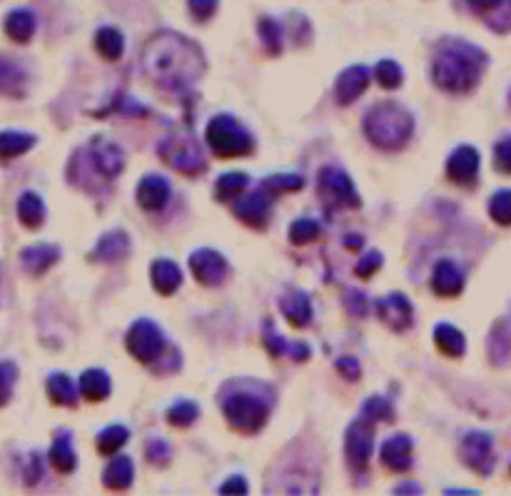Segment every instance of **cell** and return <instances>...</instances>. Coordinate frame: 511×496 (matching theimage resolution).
Segmentation results:
<instances>
[{
	"label": "cell",
	"mask_w": 511,
	"mask_h": 496,
	"mask_svg": "<svg viewBox=\"0 0 511 496\" xmlns=\"http://www.w3.org/2000/svg\"><path fill=\"white\" fill-rule=\"evenodd\" d=\"M374 78L380 83L381 88H387V91H394V88H399L402 85V67L397 66L394 60H381L377 70H374Z\"/></svg>",
	"instance_id": "cell-39"
},
{
	"label": "cell",
	"mask_w": 511,
	"mask_h": 496,
	"mask_svg": "<svg viewBox=\"0 0 511 496\" xmlns=\"http://www.w3.org/2000/svg\"><path fill=\"white\" fill-rule=\"evenodd\" d=\"M132 476H135L132 459L118 457L107 464L106 474H103V484H106L107 489H113V492H125V489H130Z\"/></svg>",
	"instance_id": "cell-26"
},
{
	"label": "cell",
	"mask_w": 511,
	"mask_h": 496,
	"mask_svg": "<svg viewBox=\"0 0 511 496\" xmlns=\"http://www.w3.org/2000/svg\"><path fill=\"white\" fill-rule=\"evenodd\" d=\"M130 255V237L125 235L122 230H113L107 232L95 249H92V260L106 262V264H115V262H122Z\"/></svg>",
	"instance_id": "cell-20"
},
{
	"label": "cell",
	"mask_w": 511,
	"mask_h": 496,
	"mask_svg": "<svg viewBox=\"0 0 511 496\" xmlns=\"http://www.w3.org/2000/svg\"><path fill=\"white\" fill-rule=\"evenodd\" d=\"M51 464H53L60 474H70V471L75 469L78 457H75V449H73V442H70V434H67V431H63V434L53 442V449H51Z\"/></svg>",
	"instance_id": "cell-33"
},
{
	"label": "cell",
	"mask_w": 511,
	"mask_h": 496,
	"mask_svg": "<svg viewBox=\"0 0 511 496\" xmlns=\"http://www.w3.org/2000/svg\"><path fill=\"white\" fill-rule=\"evenodd\" d=\"M143 70L162 91L183 92L202 75L205 60L193 40L180 33H158L145 45Z\"/></svg>",
	"instance_id": "cell-1"
},
{
	"label": "cell",
	"mask_w": 511,
	"mask_h": 496,
	"mask_svg": "<svg viewBox=\"0 0 511 496\" xmlns=\"http://www.w3.org/2000/svg\"><path fill=\"white\" fill-rule=\"evenodd\" d=\"M377 314H380L381 322L394 332H406L414 325V310L405 295H399V292L377 302Z\"/></svg>",
	"instance_id": "cell-15"
},
{
	"label": "cell",
	"mask_w": 511,
	"mask_h": 496,
	"mask_svg": "<svg viewBox=\"0 0 511 496\" xmlns=\"http://www.w3.org/2000/svg\"><path fill=\"white\" fill-rule=\"evenodd\" d=\"M365 132L369 143L387 153L402 150L414 135V118L402 105L380 103L374 105L365 118Z\"/></svg>",
	"instance_id": "cell-3"
},
{
	"label": "cell",
	"mask_w": 511,
	"mask_h": 496,
	"mask_svg": "<svg viewBox=\"0 0 511 496\" xmlns=\"http://www.w3.org/2000/svg\"><path fill=\"white\" fill-rule=\"evenodd\" d=\"M128 437H130V431L128 427H122V424H110L106 429L98 434V452L100 454H118L122 445L128 442Z\"/></svg>",
	"instance_id": "cell-35"
},
{
	"label": "cell",
	"mask_w": 511,
	"mask_h": 496,
	"mask_svg": "<svg viewBox=\"0 0 511 496\" xmlns=\"http://www.w3.org/2000/svg\"><path fill=\"white\" fill-rule=\"evenodd\" d=\"M187 5H190V13L195 20L200 23H205V20H210L215 11H217V0H187Z\"/></svg>",
	"instance_id": "cell-47"
},
{
	"label": "cell",
	"mask_w": 511,
	"mask_h": 496,
	"mask_svg": "<svg viewBox=\"0 0 511 496\" xmlns=\"http://www.w3.org/2000/svg\"><path fill=\"white\" fill-rule=\"evenodd\" d=\"M18 220L26 224L28 230H38L45 223V205L35 193H26L18 200Z\"/></svg>",
	"instance_id": "cell-29"
},
{
	"label": "cell",
	"mask_w": 511,
	"mask_h": 496,
	"mask_svg": "<svg viewBox=\"0 0 511 496\" xmlns=\"http://www.w3.org/2000/svg\"><path fill=\"white\" fill-rule=\"evenodd\" d=\"M48 397L53 405L60 406H75L78 405V387L73 384V379L67 374H53L48 379Z\"/></svg>",
	"instance_id": "cell-30"
},
{
	"label": "cell",
	"mask_w": 511,
	"mask_h": 496,
	"mask_svg": "<svg viewBox=\"0 0 511 496\" xmlns=\"http://www.w3.org/2000/svg\"><path fill=\"white\" fill-rule=\"evenodd\" d=\"M374 421L369 419H357L352 427L347 429V442H344V454H347V464L354 471H362L372 459L374 452Z\"/></svg>",
	"instance_id": "cell-9"
},
{
	"label": "cell",
	"mask_w": 511,
	"mask_h": 496,
	"mask_svg": "<svg viewBox=\"0 0 511 496\" xmlns=\"http://www.w3.org/2000/svg\"><path fill=\"white\" fill-rule=\"evenodd\" d=\"M88 160L92 162V168L100 172V177L106 180H113L122 172V165H125V157H122V150L118 145L110 143L106 138H95L90 145H88Z\"/></svg>",
	"instance_id": "cell-13"
},
{
	"label": "cell",
	"mask_w": 511,
	"mask_h": 496,
	"mask_svg": "<svg viewBox=\"0 0 511 496\" xmlns=\"http://www.w3.org/2000/svg\"><path fill=\"white\" fill-rule=\"evenodd\" d=\"M272 197H275V193H272L267 185H263L260 190H255V193H249V195L240 197L235 205L237 220H242V223L249 224V227L263 230L267 220H270Z\"/></svg>",
	"instance_id": "cell-11"
},
{
	"label": "cell",
	"mask_w": 511,
	"mask_h": 496,
	"mask_svg": "<svg viewBox=\"0 0 511 496\" xmlns=\"http://www.w3.org/2000/svg\"><path fill=\"white\" fill-rule=\"evenodd\" d=\"M190 270L195 274V279L205 287H217L223 285L230 274V264L220 252L215 249H197L195 255L190 257Z\"/></svg>",
	"instance_id": "cell-12"
},
{
	"label": "cell",
	"mask_w": 511,
	"mask_h": 496,
	"mask_svg": "<svg viewBox=\"0 0 511 496\" xmlns=\"http://www.w3.org/2000/svg\"><path fill=\"white\" fill-rule=\"evenodd\" d=\"M432 289L439 297H457L459 292L464 289V272H461V267L449 260L439 262L434 267Z\"/></svg>",
	"instance_id": "cell-19"
},
{
	"label": "cell",
	"mask_w": 511,
	"mask_h": 496,
	"mask_svg": "<svg viewBox=\"0 0 511 496\" xmlns=\"http://www.w3.org/2000/svg\"><path fill=\"white\" fill-rule=\"evenodd\" d=\"M446 175L449 180L457 185H474L479 175V153L472 145L457 147L452 157L446 160Z\"/></svg>",
	"instance_id": "cell-14"
},
{
	"label": "cell",
	"mask_w": 511,
	"mask_h": 496,
	"mask_svg": "<svg viewBox=\"0 0 511 496\" xmlns=\"http://www.w3.org/2000/svg\"><path fill=\"white\" fill-rule=\"evenodd\" d=\"M494 168L504 175H511V135L499 140L494 147Z\"/></svg>",
	"instance_id": "cell-46"
},
{
	"label": "cell",
	"mask_w": 511,
	"mask_h": 496,
	"mask_svg": "<svg viewBox=\"0 0 511 496\" xmlns=\"http://www.w3.org/2000/svg\"><path fill=\"white\" fill-rule=\"evenodd\" d=\"M394 414L392 405L384 399V397H372L362 406V417L369 419V421H389Z\"/></svg>",
	"instance_id": "cell-42"
},
{
	"label": "cell",
	"mask_w": 511,
	"mask_h": 496,
	"mask_svg": "<svg viewBox=\"0 0 511 496\" xmlns=\"http://www.w3.org/2000/svg\"><path fill=\"white\" fill-rule=\"evenodd\" d=\"M406 492H414V494H420L421 489L417 484H405V486H397V494H406Z\"/></svg>",
	"instance_id": "cell-53"
},
{
	"label": "cell",
	"mask_w": 511,
	"mask_h": 496,
	"mask_svg": "<svg viewBox=\"0 0 511 496\" xmlns=\"http://www.w3.org/2000/svg\"><path fill=\"white\" fill-rule=\"evenodd\" d=\"M434 342H436L439 352L446 354V357H461L464 350H467L464 335L459 332L457 327H452V325L436 327V329H434Z\"/></svg>",
	"instance_id": "cell-32"
},
{
	"label": "cell",
	"mask_w": 511,
	"mask_h": 496,
	"mask_svg": "<svg viewBox=\"0 0 511 496\" xmlns=\"http://www.w3.org/2000/svg\"><path fill=\"white\" fill-rule=\"evenodd\" d=\"M170 200V185L160 175H147L143 183L138 185V202L147 212H160Z\"/></svg>",
	"instance_id": "cell-18"
},
{
	"label": "cell",
	"mask_w": 511,
	"mask_h": 496,
	"mask_svg": "<svg viewBox=\"0 0 511 496\" xmlns=\"http://www.w3.org/2000/svg\"><path fill=\"white\" fill-rule=\"evenodd\" d=\"M319 232H322V227H319L315 220H297V223H292V227H289V240H292L295 245H307V242L317 240Z\"/></svg>",
	"instance_id": "cell-41"
},
{
	"label": "cell",
	"mask_w": 511,
	"mask_h": 496,
	"mask_svg": "<svg viewBox=\"0 0 511 496\" xmlns=\"http://www.w3.org/2000/svg\"><path fill=\"white\" fill-rule=\"evenodd\" d=\"M369 85V70L365 66H352L342 73L334 83V100L337 105H352Z\"/></svg>",
	"instance_id": "cell-16"
},
{
	"label": "cell",
	"mask_w": 511,
	"mask_h": 496,
	"mask_svg": "<svg viewBox=\"0 0 511 496\" xmlns=\"http://www.w3.org/2000/svg\"><path fill=\"white\" fill-rule=\"evenodd\" d=\"M110 377H107L103 369H88L83 377H80V394L88 399V402H103L110 397Z\"/></svg>",
	"instance_id": "cell-25"
},
{
	"label": "cell",
	"mask_w": 511,
	"mask_h": 496,
	"mask_svg": "<svg viewBox=\"0 0 511 496\" xmlns=\"http://www.w3.org/2000/svg\"><path fill=\"white\" fill-rule=\"evenodd\" d=\"M317 190L329 208H359V195L347 172L322 168L317 175Z\"/></svg>",
	"instance_id": "cell-7"
},
{
	"label": "cell",
	"mask_w": 511,
	"mask_h": 496,
	"mask_svg": "<svg viewBox=\"0 0 511 496\" xmlns=\"http://www.w3.org/2000/svg\"><path fill=\"white\" fill-rule=\"evenodd\" d=\"M461 459L464 464L482 476H489L494 469V439L486 431H472L461 442Z\"/></svg>",
	"instance_id": "cell-10"
},
{
	"label": "cell",
	"mask_w": 511,
	"mask_h": 496,
	"mask_svg": "<svg viewBox=\"0 0 511 496\" xmlns=\"http://www.w3.org/2000/svg\"><path fill=\"white\" fill-rule=\"evenodd\" d=\"M248 482H245L242 476H230V479L220 486L223 494H248Z\"/></svg>",
	"instance_id": "cell-51"
},
{
	"label": "cell",
	"mask_w": 511,
	"mask_h": 496,
	"mask_svg": "<svg viewBox=\"0 0 511 496\" xmlns=\"http://www.w3.org/2000/svg\"><path fill=\"white\" fill-rule=\"evenodd\" d=\"M95 48L106 58V60H118L125 48V40L118 28H100L95 35Z\"/></svg>",
	"instance_id": "cell-34"
},
{
	"label": "cell",
	"mask_w": 511,
	"mask_h": 496,
	"mask_svg": "<svg viewBox=\"0 0 511 496\" xmlns=\"http://www.w3.org/2000/svg\"><path fill=\"white\" fill-rule=\"evenodd\" d=\"M160 157L170 165L172 170L183 172L187 177H197L200 172H205V157L197 140L190 132H175L168 140L160 145Z\"/></svg>",
	"instance_id": "cell-6"
},
{
	"label": "cell",
	"mask_w": 511,
	"mask_h": 496,
	"mask_svg": "<svg viewBox=\"0 0 511 496\" xmlns=\"http://www.w3.org/2000/svg\"><path fill=\"white\" fill-rule=\"evenodd\" d=\"M260 33H263V45L270 55H279L282 52V30L272 18H264L260 23Z\"/></svg>",
	"instance_id": "cell-40"
},
{
	"label": "cell",
	"mask_w": 511,
	"mask_h": 496,
	"mask_svg": "<svg viewBox=\"0 0 511 496\" xmlns=\"http://www.w3.org/2000/svg\"><path fill=\"white\" fill-rule=\"evenodd\" d=\"M58 260H60V248L58 245H48V242L30 245V248L20 252V262H23V267L30 274L48 272Z\"/></svg>",
	"instance_id": "cell-22"
},
{
	"label": "cell",
	"mask_w": 511,
	"mask_h": 496,
	"mask_svg": "<svg viewBox=\"0 0 511 496\" xmlns=\"http://www.w3.org/2000/svg\"><path fill=\"white\" fill-rule=\"evenodd\" d=\"M153 287L158 289L160 295H172L175 289L183 285V272L180 267L170 260H155L153 262Z\"/></svg>",
	"instance_id": "cell-23"
},
{
	"label": "cell",
	"mask_w": 511,
	"mask_h": 496,
	"mask_svg": "<svg viewBox=\"0 0 511 496\" xmlns=\"http://www.w3.org/2000/svg\"><path fill=\"white\" fill-rule=\"evenodd\" d=\"M200 414V409H197L195 402H190V399H180V402H175V405L168 409V421H170L172 427H190L193 421Z\"/></svg>",
	"instance_id": "cell-38"
},
{
	"label": "cell",
	"mask_w": 511,
	"mask_h": 496,
	"mask_svg": "<svg viewBox=\"0 0 511 496\" xmlns=\"http://www.w3.org/2000/svg\"><path fill=\"white\" fill-rule=\"evenodd\" d=\"M279 310L285 314V319H287L289 325L302 327L310 325V319H312V302L310 297L300 292V289H289L287 295H282V300H279Z\"/></svg>",
	"instance_id": "cell-21"
},
{
	"label": "cell",
	"mask_w": 511,
	"mask_h": 496,
	"mask_svg": "<svg viewBox=\"0 0 511 496\" xmlns=\"http://www.w3.org/2000/svg\"><path fill=\"white\" fill-rule=\"evenodd\" d=\"M208 145L217 157L230 160V157H248L255 150V140L249 130L237 122L232 115H217L208 125Z\"/></svg>",
	"instance_id": "cell-4"
},
{
	"label": "cell",
	"mask_w": 511,
	"mask_h": 496,
	"mask_svg": "<svg viewBox=\"0 0 511 496\" xmlns=\"http://www.w3.org/2000/svg\"><path fill=\"white\" fill-rule=\"evenodd\" d=\"M264 344H267V350L275 354H289L295 362H307L310 359V347L307 344H287V342L282 340L279 335H277L275 329L270 322H264Z\"/></svg>",
	"instance_id": "cell-28"
},
{
	"label": "cell",
	"mask_w": 511,
	"mask_h": 496,
	"mask_svg": "<svg viewBox=\"0 0 511 496\" xmlns=\"http://www.w3.org/2000/svg\"><path fill=\"white\" fill-rule=\"evenodd\" d=\"M248 175L245 172H227L223 175L217 185H215V197L220 200V202H230V200H235V197L242 195V190L248 187Z\"/></svg>",
	"instance_id": "cell-36"
},
{
	"label": "cell",
	"mask_w": 511,
	"mask_h": 496,
	"mask_svg": "<svg viewBox=\"0 0 511 496\" xmlns=\"http://www.w3.org/2000/svg\"><path fill=\"white\" fill-rule=\"evenodd\" d=\"M381 255L380 252H367L362 260L357 262V274L362 277V279H369L372 274H377V270L381 267Z\"/></svg>",
	"instance_id": "cell-48"
},
{
	"label": "cell",
	"mask_w": 511,
	"mask_h": 496,
	"mask_svg": "<svg viewBox=\"0 0 511 496\" xmlns=\"http://www.w3.org/2000/svg\"><path fill=\"white\" fill-rule=\"evenodd\" d=\"M35 145V135L30 132H15L5 130L0 132V160H13L28 153Z\"/></svg>",
	"instance_id": "cell-31"
},
{
	"label": "cell",
	"mask_w": 511,
	"mask_h": 496,
	"mask_svg": "<svg viewBox=\"0 0 511 496\" xmlns=\"http://www.w3.org/2000/svg\"><path fill=\"white\" fill-rule=\"evenodd\" d=\"M145 454H147V461L150 464H155V467H168L172 459V446L165 442V439H150L147 445H145Z\"/></svg>",
	"instance_id": "cell-43"
},
{
	"label": "cell",
	"mask_w": 511,
	"mask_h": 496,
	"mask_svg": "<svg viewBox=\"0 0 511 496\" xmlns=\"http://www.w3.org/2000/svg\"><path fill=\"white\" fill-rule=\"evenodd\" d=\"M223 412L230 427L242 434H255L264 427V421L270 417V405L263 397L252 392H235L224 394Z\"/></svg>",
	"instance_id": "cell-5"
},
{
	"label": "cell",
	"mask_w": 511,
	"mask_h": 496,
	"mask_svg": "<svg viewBox=\"0 0 511 496\" xmlns=\"http://www.w3.org/2000/svg\"><path fill=\"white\" fill-rule=\"evenodd\" d=\"M125 347L128 352L138 359V362H155L162 350H165V337L160 332V327L150 319H138L130 327L128 337H125Z\"/></svg>",
	"instance_id": "cell-8"
},
{
	"label": "cell",
	"mask_w": 511,
	"mask_h": 496,
	"mask_svg": "<svg viewBox=\"0 0 511 496\" xmlns=\"http://www.w3.org/2000/svg\"><path fill=\"white\" fill-rule=\"evenodd\" d=\"M5 35L15 43H28V40L33 38V33H35V15L30 13V11H13V13H8L5 18Z\"/></svg>",
	"instance_id": "cell-27"
},
{
	"label": "cell",
	"mask_w": 511,
	"mask_h": 496,
	"mask_svg": "<svg viewBox=\"0 0 511 496\" xmlns=\"http://www.w3.org/2000/svg\"><path fill=\"white\" fill-rule=\"evenodd\" d=\"M486 52L467 40H444L432 60V78L446 92H469L484 73Z\"/></svg>",
	"instance_id": "cell-2"
},
{
	"label": "cell",
	"mask_w": 511,
	"mask_h": 496,
	"mask_svg": "<svg viewBox=\"0 0 511 496\" xmlns=\"http://www.w3.org/2000/svg\"><path fill=\"white\" fill-rule=\"evenodd\" d=\"M489 215L491 220L501 227L511 224V190H499L494 197L489 200Z\"/></svg>",
	"instance_id": "cell-37"
},
{
	"label": "cell",
	"mask_w": 511,
	"mask_h": 496,
	"mask_svg": "<svg viewBox=\"0 0 511 496\" xmlns=\"http://www.w3.org/2000/svg\"><path fill=\"white\" fill-rule=\"evenodd\" d=\"M263 185H267L275 195H279V193H289V190H300L304 180H302L300 175H272Z\"/></svg>",
	"instance_id": "cell-45"
},
{
	"label": "cell",
	"mask_w": 511,
	"mask_h": 496,
	"mask_svg": "<svg viewBox=\"0 0 511 496\" xmlns=\"http://www.w3.org/2000/svg\"><path fill=\"white\" fill-rule=\"evenodd\" d=\"M15 379H18V366L13 362H0V406L11 402Z\"/></svg>",
	"instance_id": "cell-44"
},
{
	"label": "cell",
	"mask_w": 511,
	"mask_h": 496,
	"mask_svg": "<svg viewBox=\"0 0 511 496\" xmlns=\"http://www.w3.org/2000/svg\"><path fill=\"white\" fill-rule=\"evenodd\" d=\"M380 459L389 471H397V474L409 471L412 469V439L406 434H397L392 439H387L381 445Z\"/></svg>",
	"instance_id": "cell-17"
},
{
	"label": "cell",
	"mask_w": 511,
	"mask_h": 496,
	"mask_svg": "<svg viewBox=\"0 0 511 496\" xmlns=\"http://www.w3.org/2000/svg\"><path fill=\"white\" fill-rule=\"evenodd\" d=\"M501 3L504 0H469V5H472L474 11H479V13H491V11H497Z\"/></svg>",
	"instance_id": "cell-52"
},
{
	"label": "cell",
	"mask_w": 511,
	"mask_h": 496,
	"mask_svg": "<svg viewBox=\"0 0 511 496\" xmlns=\"http://www.w3.org/2000/svg\"><path fill=\"white\" fill-rule=\"evenodd\" d=\"M344 302H347L350 314H354V317H365V314H367V300H365L362 292H347Z\"/></svg>",
	"instance_id": "cell-49"
},
{
	"label": "cell",
	"mask_w": 511,
	"mask_h": 496,
	"mask_svg": "<svg viewBox=\"0 0 511 496\" xmlns=\"http://www.w3.org/2000/svg\"><path fill=\"white\" fill-rule=\"evenodd\" d=\"M337 369H340L347 379H359V372H362L359 362H357L354 357H340V359H337Z\"/></svg>",
	"instance_id": "cell-50"
},
{
	"label": "cell",
	"mask_w": 511,
	"mask_h": 496,
	"mask_svg": "<svg viewBox=\"0 0 511 496\" xmlns=\"http://www.w3.org/2000/svg\"><path fill=\"white\" fill-rule=\"evenodd\" d=\"M26 83V70L18 66L15 60H8V58L0 55V92H5L11 98H23Z\"/></svg>",
	"instance_id": "cell-24"
}]
</instances>
